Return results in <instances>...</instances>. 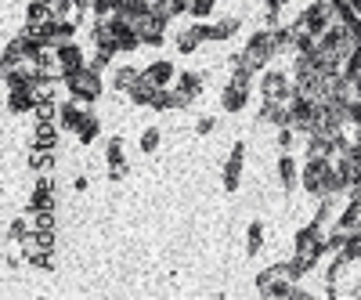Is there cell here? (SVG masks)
<instances>
[{"label": "cell", "instance_id": "cell-17", "mask_svg": "<svg viewBox=\"0 0 361 300\" xmlns=\"http://www.w3.org/2000/svg\"><path fill=\"white\" fill-rule=\"evenodd\" d=\"M145 76L155 84V87H174L177 84V66L166 58H155L152 66H145Z\"/></svg>", "mask_w": 361, "mask_h": 300}, {"label": "cell", "instance_id": "cell-14", "mask_svg": "<svg viewBox=\"0 0 361 300\" xmlns=\"http://www.w3.org/2000/svg\"><path fill=\"white\" fill-rule=\"evenodd\" d=\"M257 123L260 127H286L289 123V102H271V98H264L260 102V113H257Z\"/></svg>", "mask_w": 361, "mask_h": 300}, {"label": "cell", "instance_id": "cell-18", "mask_svg": "<svg viewBox=\"0 0 361 300\" xmlns=\"http://www.w3.org/2000/svg\"><path fill=\"white\" fill-rule=\"evenodd\" d=\"M8 113H11V116H29V113H37V91H29V87L8 91Z\"/></svg>", "mask_w": 361, "mask_h": 300}, {"label": "cell", "instance_id": "cell-34", "mask_svg": "<svg viewBox=\"0 0 361 300\" xmlns=\"http://www.w3.org/2000/svg\"><path fill=\"white\" fill-rule=\"evenodd\" d=\"M213 131H217V120H213V116H199V120H195V134H199V138H206V134H213Z\"/></svg>", "mask_w": 361, "mask_h": 300}, {"label": "cell", "instance_id": "cell-16", "mask_svg": "<svg viewBox=\"0 0 361 300\" xmlns=\"http://www.w3.org/2000/svg\"><path fill=\"white\" fill-rule=\"evenodd\" d=\"M239 29H242L239 15H228L221 22H202V40H231Z\"/></svg>", "mask_w": 361, "mask_h": 300}, {"label": "cell", "instance_id": "cell-37", "mask_svg": "<svg viewBox=\"0 0 361 300\" xmlns=\"http://www.w3.org/2000/svg\"><path fill=\"white\" fill-rule=\"evenodd\" d=\"M22 257H26V254H22ZM22 257H19V254H8V257H4V268H8V272H14V268L22 264Z\"/></svg>", "mask_w": 361, "mask_h": 300}, {"label": "cell", "instance_id": "cell-2", "mask_svg": "<svg viewBox=\"0 0 361 300\" xmlns=\"http://www.w3.org/2000/svg\"><path fill=\"white\" fill-rule=\"evenodd\" d=\"M325 254H329V250H325V228H322V225L307 221L304 228H296V235H293V257L300 261L307 272H315L318 261H322Z\"/></svg>", "mask_w": 361, "mask_h": 300}, {"label": "cell", "instance_id": "cell-7", "mask_svg": "<svg viewBox=\"0 0 361 300\" xmlns=\"http://www.w3.org/2000/svg\"><path fill=\"white\" fill-rule=\"evenodd\" d=\"M242 170H246V141H235L231 152H228V160H224V167H221V188H224L228 196L239 192Z\"/></svg>", "mask_w": 361, "mask_h": 300}, {"label": "cell", "instance_id": "cell-30", "mask_svg": "<svg viewBox=\"0 0 361 300\" xmlns=\"http://www.w3.org/2000/svg\"><path fill=\"white\" fill-rule=\"evenodd\" d=\"M296 134H300V131H296L293 123H286V127H278V134H275V149H278V152H293V145H296Z\"/></svg>", "mask_w": 361, "mask_h": 300}, {"label": "cell", "instance_id": "cell-6", "mask_svg": "<svg viewBox=\"0 0 361 300\" xmlns=\"http://www.w3.org/2000/svg\"><path fill=\"white\" fill-rule=\"evenodd\" d=\"M257 87H260V98H271V102H289L293 98V73L286 69H264L257 76Z\"/></svg>", "mask_w": 361, "mask_h": 300}, {"label": "cell", "instance_id": "cell-25", "mask_svg": "<svg viewBox=\"0 0 361 300\" xmlns=\"http://www.w3.org/2000/svg\"><path fill=\"white\" fill-rule=\"evenodd\" d=\"M101 134V120H98V113H87V120L80 123V131H76V141H80V145H94V138Z\"/></svg>", "mask_w": 361, "mask_h": 300}, {"label": "cell", "instance_id": "cell-1", "mask_svg": "<svg viewBox=\"0 0 361 300\" xmlns=\"http://www.w3.org/2000/svg\"><path fill=\"white\" fill-rule=\"evenodd\" d=\"M300 188L307 196H347V181L340 178L336 160L329 156H304L300 163Z\"/></svg>", "mask_w": 361, "mask_h": 300}, {"label": "cell", "instance_id": "cell-24", "mask_svg": "<svg viewBox=\"0 0 361 300\" xmlns=\"http://www.w3.org/2000/svg\"><path fill=\"white\" fill-rule=\"evenodd\" d=\"M264 239H268V228H264V221H249V228H246V257H260Z\"/></svg>", "mask_w": 361, "mask_h": 300}, {"label": "cell", "instance_id": "cell-33", "mask_svg": "<svg viewBox=\"0 0 361 300\" xmlns=\"http://www.w3.org/2000/svg\"><path fill=\"white\" fill-rule=\"evenodd\" d=\"M217 8V0H192V19L195 22H206Z\"/></svg>", "mask_w": 361, "mask_h": 300}, {"label": "cell", "instance_id": "cell-23", "mask_svg": "<svg viewBox=\"0 0 361 300\" xmlns=\"http://www.w3.org/2000/svg\"><path fill=\"white\" fill-rule=\"evenodd\" d=\"M141 73H145V69H137V66H116L113 69V91L127 98V91L141 80Z\"/></svg>", "mask_w": 361, "mask_h": 300}, {"label": "cell", "instance_id": "cell-35", "mask_svg": "<svg viewBox=\"0 0 361 300\" xmlns=\"http://www.w3.org/2000/svg\"><path fill=\"white\" fill-rule=\"evenodd\" d=\"M123 178H130V163L127 167H108V181H113V185H119Z\"/></svg>", "mask_w": 361, "mask_h": 300}, {"label": "cell", "instance_id": "cell-13", "mask_svg": "<svg viewBox=\"0 0 361 300\" xmlns=\"http://www.w3.org/2000/svg\"><path fill=\"white\" fill-rule=\"evenodd\" d=\"M275 170H278V185H282V192L293 196V192H296V185H300V167H296V156H293V152H278Z\"/></svg>", "mask_w": 361, "mask_h": 300}, {"label": "cell", "instance_id": "cell-11", "mask_svg": "<svg viewBox=\"0 0 361 300\" xmlns=\"http://www.w3.org/2000/svg\"><path fill=\"white\" fill-rule=\"evenodd\" d=\"M87 113H90V105L76 102V98L58 102V127L66 131V134H76V131H80V123L87 120Z\"/></svg>", "mask_w": 361, "mask_h": 300}, {"label": "cell", "instance_id": "cell-36", "mask_svg": "<svg viewBox=\"0 0 361 300\" xmlns=\"http://www.w3.org/2000/svg\"><path fill=\"white\" fill-rule=\"evenodd\" d=\"M87 174H76V178H72V188H76V192H87Z\"/></svg>", "mask_w": 361, "mask_h": 300}, {"label": "cell", "instance_id": "cell-12", "mask_svg": "<svg viewBox=\"0 0 361 300\" xmlns=\"http://www.w3.org/2000/svg\"><path fill=\"white\" fill-rule=\"evenodd\" d=\"M58 51V69H61V76H72V73H80L84 66H87V51L76 40H69V44H61V47H55Z\"/></svg>", "mask_w": 361, "mask_h": 300}, {"label": "cell", "instance_id": "cell-21", "mask_svg": "<svg viewBox=\"0 0 361 300\" xmlns=\"http://www.w3.org/2000/svg\"><path fill=\"white\" fill-rule=\"evenodd\" d=\"M26 167L33 174H51L55 170V149H43V145H33L26 156Z\"/></svg>", "mask_w": 361, "mask_h": 300}, {"label": "cell", "instance_id": "cell-22", "mask_svg": "<svg viewBox=\"0 0 361 300\" xmlns=\"http://www.w3.org/2000/svg\"><path fill=\"white\" fill-rule=\"evenodd\" d=\"M155 91H159V87H155L152 80H148V76L145 73H141V80L127 91V102L130 105H145V109H152V102H155Z\"/></svg>", "mask_w": 361, "mask_h": 300}, {"label": "cell", "instance_id": "cell-38", "mask_svg": "<svg viewBox=\"0 0 361 300\" xmlns=\"http://www.w3.org/2000/svg\"><path fill=\"white\" fill-rule=\"evenodd\" d=\"M286 4H293V0H264V8H271V11H282Z\"/></svg>", "mask_w": 361, "mask_h": 300}, {"label": "cell", "instance_id": "cell-28", "mask_svg": "<svg viewBox=\"0 0 361 300\" xmlns=\"http://www.w3.org/2000/svg\"><path fill=\"white\" fill-rule=\"evenodd\" d=\"M159 145H163V131H159V127H145V131H141V138H137V149L145 152V156H152V152L159 149Z\"/></svg>", "mask_w": 361, "mask_h": 300}, {"label": "cell", "instance_id": "cell-32", "mask_svg": "<svg viewBox=\"0 0 361 300\" xmlns=\"http://www.w3.org/2000/svg\"><path fill=\"white\" fill-rule=\"evenodd\" d=\"M113 58H116L113 51H101V47H94V55H90L87 66H90V69H98V73H105L108 66H113Z\"/></svg>", "mask_w": 361, "mask_h": 300}, {"label": "cell", "instance_id": "cell-5", "mask_svg": "<svg viewBox=\"0 0 361 300\" xmlns=\"http://www.w3.org/2000/svg\"><path fill=\"white\" fill-rule=\"evenodd\" d=\"M333 22H336L333 4H329V0H311V4H307L300 15H296V22H293V26H300V29H307V33L322 37Z\"/></svg>", "mask_w": 361, "mask_h": 300}, {"label": "cell", "instance_id": "cell-29", "mask_svg": "<svg viewBox=\"0 0 361 300\" xmlns=\"http://www.w3.org/2000/svg\"><path fill=\"white\" fill-rule=\"evenodd\" d=\"M347 239H351V228H343V225H336L333 232L325 235V250L329 254H340L343 246H347Z\"/></svg>", "mask_w": 361, "mask_h": 300}, {"label": "cell", "instance_id": "cell-9", "mask_svg": "<svg viewBox=\"0 0 361 300\" xmlns=\"http://www.w3.org/2000/svg\"><path fill=\"white\" fill-rule=\"evenodd\" d=\"M55 192H58V181L51 178V174H37V185L33 192H29V214L37 210H55Z\"/></svg>", "mask_w": 361, "mask_h": 300}, {"label": "cell", "instance_id": "cell-31", "mask_svg": "<svg viewBox=\"0 0 361 300\" xmlns=\"http://www.w3.org/2000/svg\"><path fill=\"white\" fill-rule=\"evenodd\" d=\"M358 221H361V203L358 199H347V207H343V214H340V221L336 225H343V228H358Z\"/></svg>", "mask_w": 361, "mask_h": 300}, {"label": "cell", "instance_id": "cell-26", "mask_svg": "<svg viewBox=\"0 0 361 300\" xmlns=\"http://www.w3.org/2000/svg\"><path fill=\"white\" fill-rule=\"evenodd\" d=\"M105 167H127V156H123V138L113 134L105 141Z\"/></svg>", "mask_w": 361, "mask_h": 300}, {"label": "cell", "instance_id": "cell-3", "mask_svg": "<svg viewBox=\"0 0 361 300\" xmlns=\"http://www.w3.org/2000/svg\"><path fill=\"white\" fill-rule=\"evenodd\" d=\"M61 87H66L69 98L76 102H84V105H94L105 94V84H101V73L98 69H90L84 66L80 73H72V76H61Z\"/></svg>", "mask_w": 361, "mask_h": 300}, {"label": "cell", "instance_id": "cell-8", "mask_svg": "<svg viewBox=\"0 0 361 300\" xmlns=\"http://www.w3.org/2000/svg\"><path fill=\"white\" fill-rule=\"evenodd\" d=\"M202 87H206V76L195 73V69H181L177 73V84H174V94H177V109H188L199 94Z\"/></svg>", "mask_w": 361, "mask_h": 300}, {"label": "cell", "instance_id": "cell-10", "mask_svg": "<svg viewBox=\"0 0 361 300\" xmlns=\"http://www.w3.org/2000/svg\"><path fill=\"white\" fill-rule=\"evenodd\" d=\"M166 26H170V19H163V15L148 11L145 19L137 22L141 44H145V47H163V44H166Z\"/></svg>", "mask_w": 361, "mask_h": 300}, {"label": "cell", "instance_id": "cell-27", "mask_svg": "<svg viewBox=\"0 0 361 300\" xmlns=\"http://www.w3.org/2000/svg\"><path fill=\"white\" fill-rule=\"evenodd\" d=\"M29 232H33V217H29V210H26V214H19L8 225V243H22Z\"/></svg>", "mask_w": 361, "mask_h": 300}, {"label": "cell", "instance_id": "cell-20", "mask_svg": "<svg viewBox=\"0 0 361 300\" xmlns=\"http://www.w3.org/2000/svg\"><path fill=\"white\" fill-rule=\"evenodd\" d=\"M58 120H37V127H33V145H43V149H58Z\"/></svg>", "mask_w": 361, "mask_h": 300}, {"label": "cell", "instance_id": "cell-19", "mask_svg": "<svg viewBox=\"0 0 361 300\" xmlns=\"http://www.w3.org/2000/svg\"><path fill=\"white\" fill-rule=\"evenodd\" d=\"M202 44H206V40H202V26H199V22L188 26V29H181V33L174 37V47H177L181 55H195Z\"/></svg>", "mask_w": 361, "mask_h": 300}, {"label": "cell", "instance_id": "cell-4", "mask_svg": "<svg viewBox=\"0 0 361 300\" xmlns=\"http://www.w3.org/2000/svg\"><path fill=\"white\" fill-rule=\"evenodd\" d=\"M242 55H246V62L253 66L257 73H264L271 66V62L278 58V47H275V33L268 26L264 29H257V33H249L246 37V44H242Z\"/></svg>", "mask_w": 361, "mask_h": 300}, {"label": "cell", "instance_id": "cell-15", "mask_svg": "<svg viewBox=\"0 0 361 300\" xmlns=\"http://www.w3.org/2000/svg\"><path fill=\"white\" fill-rule=\"evenodd\" d=\"M249 91L253 87H242V84H235V80H228L224 84V91H221V109L224 113H242V109L249 105Z\"/></svg>", "mask_w": 361, "mask_h": 300}]
</instances>
